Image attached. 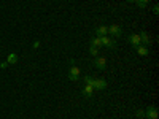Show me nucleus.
<instances>
[{
	"label": "nucleus",
	"instance_id": "nucleus-6",
	"mask_svg": "<svg viewBox=\"0 0 159 119\" xmlns=\"http://www.w3.org/2000/svg\"><path fill=\"white\" fill-rule=\"evenodd\" d=\"M139 35H140V42H142L143 46H150V45H151V37H150L148 32H142V33H139Z\"/></svg>",
	"mask_w": 159,
	"mask_h": 119
},
{
	"label": "nucleus",
	"instance_id": "nucleus-5",
	"mask_svg": "<svg viewBox=\"0 0 159 119\" xmlns=\"http://www.w3.org/2000/svg\"><path fill=\"white\" fill-rule=\"evenodd\" d=\"M157 108L156 107H148L147 110H145V117L147 119H157Z\"/></svg>",
	"mask_w": 159,
	"mask_h": 119
},
{
	"label": "nucleus",
	"instance_id": "nucleus-18",
	"mask_svg": "<svg viewBox=\"0 0 159 119\" xmlns=\"http://www.w3.org/2000/svg\"><path fill=\"white\" fill-rule=\"evenodd\" d=\"M153 13H154V15H157V13H159V5H154L153 7Z\"/></svg>",
	"mask_w": 159,
	"mask_h": 119
},
{
	"label": "nucleus",
	"instance_id": "nucleus-2",
	"mask_svg": "<svg viewBox=\"0 0 159 119\" xmlns=\"http://www.w3.org/2000/svg\"><path fill=\"white\" fill-rule=\"evenodd\" d=\"M80 68L76 67V65H70V70H69V79L70 81H78L80 79Z\"/></svg>",
	"mask_w": 159,
	"mask_h": 119
},
{
	"label": "nucleus",
	"instance_id": "nucleus-12",
	"mask_svg": "<svg viewBox=\"0 0 159 119\" xmlns=\"http://www.w3.org/2000/svg\"><path fill=\"white\" fill-rule=\"evenodd\" d=\"M18 62V54H15V52H10L8 57H7V64H16Z\"/></svg>",
	"mask_w": 159,
	"mask_h": 119
},
{
	"label": "nucleus",
	"instance_id": "nucleus-19",
	"mask_svg": "<svg viewBox=\"0 0 159 119\" xmlns=\"http://www.w3.org/2000/svg\"><path fill=\"white\" fill-rule=\"evenodd\" d=\"M38 46H40V42H34V43H32V48H34V49H37Z\"/></svg>",
	"mask_w": 159,
	"mask_h": 119
},
{
	"label": "nucleus",
	"instance_id": "nucleus-13",
	"mask_svg": "<svg viewBox=\"0 0 159 119\" xmlns=\"http://www.w3.org/2000/svg\"><path fill=\"white\" fill-rule=\"evenodd\" d=\"M91 46L100 48V46H102V43H100V37H92V38H91Z\"/></svg>",
	"mask_w": 159,
	"mask_h": 119
},
{
	"label": "nucleus",
	"instance_id": "nucleus-3",
	"mask_svg": "<svg viewBox=\"0 0 159 119\" xmlns=\"http://www.w3.org/2000/svg\"><path fill=\"white\" fill-rule=\"evenodd\" d=\"M94 67L99 68V70H105V68H107V59L102 57V56H97L94 59Z\"/></svg>",
	"mask_w": 159,
	"mask_h": 119
},
{
	"label": "nucleus",
	"instance_id": "nucleus-14",
	"mask_svg": "<svg viewBox=\"0 0 159 119\" xmlns=\"http://www.w3.org/2000/svg\"><path fill=\"white\" fill-rule=\"evenodd\" d=\"M94 79H96V78H92V76H84V84L94 87Z\"/></svg>",
	"mask_w": 159,
	"mask_h": 119
},
{
	"label": "nucleus",
	"instance_id": "nucleus-9",
	"mask_svg": "<svg viewBox=\"0 0 159 119\" xmlns=\"http://www.w3.org/2000/svg\"><path fill=\"white\" fill-rule=\"evenodd\" d=\"M96 35L97 37H105V35H108V27L107 25H97L96 27Z\"/></svg>",
	"mask_w": 159,
	"mask_h": 119
},
{
	"label": "nucleus",
	"instance_id": "nucleus-7",
	"mask_svg": "<svg viewBox=\"0 0 159 119\" xmlns=\"http://www.w3.org/2000/svg\"><path fill=\"white\" fill-rule=\"evenodd\" d=\"M129 42H130V45L134 46V48H137L139 45H142L140 35H139V33H130V35H129Z\"/></svg>",
	"mask_w": 159,
	"mask_h": 119
},
{
	"label": "nucleus",
	"instance_id": "nucleus-11",
	"mask_svg": "<svg viewBox=\"0 0 159 119\" xmlns=\"http://www.w3.org/2000/svg\"><path fill=\"white\" fill-rule=\"evenodd\" d=\"M83 95L84 97H88V99H91L92 95H94V87L92 86H88V84H84V87H83Z\"/></svg>",
	"mask_w": 159,
	"mask_h": 119
},
{
	"label": "nucleus",
	"instance_id": "nucleus-8",
	"mask_svg": "<svg viewBox=\"0 0 159 119\" xmlns=\"http://www.w3.org/2000/svg\"><path fill=\"white\" fill-rule=\"evenodd\" d=\"M135 51H137V54L142 56V57H147V56L150 54V48H148V46H143V45H139V46L135 48Z\"/></svg>",
	"mask_w": 159,
	"mask_h": 119
},
{
	"label": "nucleus",
	"instance_id": "nucleus-15",
	"mask_svg": "<svg viewBox=\"0 0 159 119\" xmlns=\"http://www.w3.org/2000/svg\"><path fill=\"white\" fill-rule=\"evenodd\" d=\"M89 52H91L92 56H96V57H97V56H99V48H96V46H91V48H89Z\"/></svg>",
	"mask_w": 159,
	"mask_h": 119
},
{
	"label": "nucleus",
	"instance_id": "nucleus-16",
	"mask_svg": "<svg viewBox=\"0 0 159 119\" xmlns=\"http://www.w3.org/2000/svg\"><path fill=\"white\" fill-rule=\"evenodd\" d=\"M135 117L137 119H143L145 117V110H137L135 111Z\"/></svg>",
	"mask_w": 159,
	"mask_h": 119
},
{
	"label": "nucleus",
	"instance_id": "nucleus-17",
	"mask_svg": "<svg viewBox=\"0 0 159 119\" xmlns=\"http://www.w3.org/2000/svg\"><path fill=\"white\" fill-rule=\"evenodd\" d=\"M137 5H139L140 8H147V5H148V0H137Z\"/></svg>",
	"mask_w": 159,
	"mask_h": 119
},
{
	"label": "nucleus",
	"instance_id": "nucleus-20",
	"mask_svg": "<svg viewBox=\"0 0 159 119\" xmlns=\"http://www.w3.org/2000/svg\"><path fill=\"white\" fill-rule=\"evenodd\" d=\"M126 2H129V3H132V2H137V0H126Z\"/></svg>",
	"mask_w": 159,
	"mask_h": 119
},
{
	"label": "nucleus",
	"instance_id": "nucleus-4",
	"mask_svg": "<svg viewBox=\"0 0 159 119\" xmlns=\"http://www.w3.org/2000/svg\"><path fill=\"white\" fill-rule=\"evenodd\" d=\"M108 27V35H113V37H121L123 35V29L116 24H111V25H107Z\"/></svg>",
	"mask_w": 159,
	"mask_h": 119
},
{
	"label": "nucleus",
	"instance_id": "nucleus-1",
	"mask_svg": "<svg viewBox=\"0 0 159 119\" xmlns=\"http://www.w3.org/2000/svg\"><path fill=\"white\" fill-rule=\"evenodd\" d=\"M100 43H102V46H105V48H116V42L113 38H110V35H105V37H100Z\"/></svg>",
	"mask_w": 159,
	"mask_h": 119
},
{
	"label": "nucleus",
	"instance_id": "nucleus-10",
	"mask_svg": "<svg viewBox=\"0 0 159 119\" xmlns=\"http://www.w3.org/2000/svg\"><path fill=\"white\" fill-rule=\"evenodd\" d=\"M94 89H99V90H105L107 89V81L105 79H94Z\"/></svg>",
	"mask_w": 159,
	"mask_h": 119
}]
</instances>
